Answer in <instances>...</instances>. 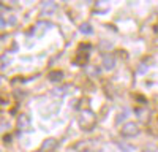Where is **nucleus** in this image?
<instances>
[{
    "mask_svg": "<svg viewBox=\"0 0 158 152\" xmlns=\"http://www.w3.org/2000/svg\"><path fill=\"white\" fill-rule=\"evenodd\" d=\"M139 133V125L135 122H127L122 129H120V135L125 138H131V136H136Z\"/></svg>",
    "mask_w": 158,
    "mask_h": 152,
    "instance_id": "f257e3e1",
    "label": "nucleus"
},
{
    "mask_svg": "<svg viewBox=\"0 0 158 152\" xmlns=\"http://www.w3.org/2000/svg\"><path fill=\"white\" fill-rule=\"evenodd\" d=\"M79 122H81V127H84V129H90V127L95 124V114L89 109H85V111L81 112Z\"/></svg>",
    "mask_w": 158,
    "mask_h": 152,
    "instance_id": "f03ea898",
    "label": "nucleus"
},
{
    "mask_svg": "<svg viewBox=\"0 0 158 152\" xmlns=\"http://www.w3.org/2000/svg\"><path fill=\"white\" fill-rule=\"evenodd\" d=\"M30 125V116L29 114H19L18 117V129L19 130H27Z\"/></svg>",
    "mask_w": 158,
    "mask_h": 152,
    "instance_id": "7ed1b4c3",
    "label": "nucleus"
},
{
    "mask_svg": "<svg viewBox=\"0 0 158 152\" xmlns=\"http://www.w3.org/2000/svg\"><path fill=\"white\" fill-rule=\"evenodd\" d=\"M56 146H57L56 139H54V138H48V139H44L43 144H41V150H43V152H51V150L56 149Z\"/></svg>",
    "mask_w": 158,
    "mask_h": 152,
    "instance_id": "20e7f679",
    "label": "nucleus"
},
{
    "mask_svg": "<svg viewBox=\"0 0 158 152\" xmlns=\"http://www.w3.org/2000/svg\"><path fill=\"white\" fill-rule=\"evenodd\" d=\"M103 67L106 70H112L115 67V59L112 56H104L103 57Z\"/></svg>",
    "mask_w": 158,
    "mask_h": 152,
    "instance_id": "39448f33",
    "label": "nucleus"
},
{
    "mask_svg": "<svg viewBox=\"0 0 158 152\" xmlns=\"http://www.w3.org/2000/svg\"><path fill=\"white\" fill-rule=\"evenodd\" d=\"M56 10V3L54 2H44L43 3V15H52Z\"/></svg>",
    "mask_w": 158,
    "mask_h": 152,
    "instance_id": "423d86ee",
    "label": "nucleus"
},
{
    "mask_svg": "<svg viewBox=\"0 0 158 152\" xmlns=\"http://www.w3.org/2000/svg\"><path fill=\"white\" fill-rule=\"evenodd\" d=\"M62 78H63V73L62 71H52L49 74V79L52 82H59V81H62Z\"/></svg>",
    "mask_w": 158,
    "mask_h": 152,
    "instance_id": "0eeeda50",
    "label": "nucleus"
},
{
    "mask_svg": "<svg viewBox=\"0 0 158 152\" xmlns=\"http://www.w3.org/2000/svg\"><path fill=\"white\" fill-rule=\"evenodd\" d=\"M79 30H81L82 33H85V35H90L92 32H94V29H92V25H90V24H81Z\"/></svg>",
    "mask_w": 158,
    "mask_h": 152,
    "instance_id": "6e6552de",
    "label": "nucleus"
},
{
    "mask_svg": "<svg viewBox=\"0 0 158 152\" xmlns=\"http://www.w3.org/2000/svg\"><path fill=\"white\" fill-rule=\"evenodd\" d=\"M128 114H130V112H128V111H125L123 114H120V116H117V122H122V120H123V119L128 116Z\"/></svg>",
    "mask_w": 158,
    "mask_h": 152,
    "instance_id": "1a4fd4ad",
    "label": "nucleus"
},
{
    "mask_svg": "<svg viewBox=\"0 0 158 152\" xmlns=\"http://www.w3.org/2000/svg\"><path fill=\"white\" fill-rule=\"evenodd\" d=\"M118 147L123 149V152H130V150H131V147H130V146H125V144H118Z\"/></svg>",
    "mask_w": 158,
    "mask_h": 152,
    "instance_id": "9d476101",
    "label": "nucleus"
},
{
    "mask_svg": "<svg viewBox=\"0 0 158 152\" xmlns=\"http://www.w3.org/2000/svg\"><path fill=\"white\" fill-rule=\"evenodd\" d=\"M5 24H6V22H5V19H3L2 16H0V29H3V27H5Z\"/></svg>",
    "mask_w": 158,
    "mask_h": 152,
    "instance_id": "9b49d317",
    "label": "nucleus"
},
{
    "mask_svg": "<svg viewBox=\"0 0 158 152\" xmlns=\"http://www.w3.org/2000/svg\"><path fill=\"white\" fill-rule=\"evenodd\" d=\"M15 22H16L15 18H10V24H11V25H15Z\"/></svg>",
    "mask_w": 158,
    "mask_h": 152,
    "instance_id": "f8f14e48",
    "label": "nucleus"
}]
</instances>
